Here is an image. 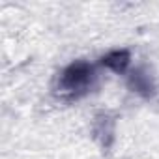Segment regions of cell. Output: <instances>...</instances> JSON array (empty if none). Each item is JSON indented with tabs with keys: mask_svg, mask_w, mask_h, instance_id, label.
Segmentation results:
<instances>
[{
	"mask_svg": "<svg viewBox=\"0 0 159 159\" xmlns=\"http://www.w3.org/2000/svg\"><path fill=\"white\" fill-rule=\"evenodd\" d=\"M96 67L88 62H73L58 79V92L66 98H81L88 94L96 84Z\"/></svg>",
	"mask_w": 159,
	"mask_h": 159,
	"instance_id": "obj_1",
	"label": "cell"
},
{
	"mask_svg": "<svg viewBox=\"0 0 159 159\" xmlns=\"http://www.w3.org/2000/svg\"><path fill=\"white\" fill-rule=\"evenodd\" d=\"M103 64L109 66L112 71L116 73H124L129 66V52L127 51H116V52H111L103 58Z\"/></svg>",
	"mask_w": 159,
	"mask_h": 159,
	"instance_id": "obj_2",
	"label": "cell"
},
{
	"mask_svg": "<svg viewBox=\"0 0 159 159\" xmlns=\"http://www.w3.org/2000/svg\"><path fill=\"white\" fill-rule=\"evenodd\" d=\"M131 86H133L137 92H142V94H146V96L153 90V86H152V83H150V77L142 75L140 71H135V75L131 77Z\"/></svg>",
	"mask_w": 159,
	"mask_h": 159,
	"instance_id": "obj_3",
	"label": "cell"
}]
</instances>
